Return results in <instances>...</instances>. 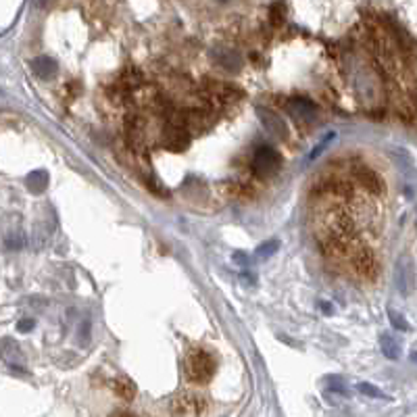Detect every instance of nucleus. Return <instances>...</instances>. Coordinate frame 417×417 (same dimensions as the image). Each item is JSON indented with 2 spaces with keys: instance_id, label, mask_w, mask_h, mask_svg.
Segmentation results:
<instances>
[{
  "instance_id": "obj_24",
  "label": "nucleus",
  "mask_w": 417,
  "mask_h": 417,
  "mask_svg": "<svg viewBox=\"0 0 417 417\" xmlns=\"http://www.w3.org/2000/svg\"><path fill=\"white\" fill-rule=\"evenodd\" d=\"M234 261H236V263H240V265H247V263H249V257H247V255H242V253H236V255H234Z\"/></svg>"
},
{
  "instance_id": "obj_18",
  "label": "nucleus",
  "mask_w": 417,
  "mask_h": 417,
  "mask_svg": "<svg viewBox=\"0 0 417 417\" xmlns=\"http://www.w3.org/2000/svg\"><path fill=\"white\" fill-rule=\"evenodd\" d=\"M388 319H390V323H392L394 330H398V332H407V330H409L407 319H405L400 313H396L394 309H388Z\"/></svg>"
},
{
  "instance_id": "obj_26",
  "label": "nucleus",
  "mask_w": 417,
  "mask_h": 417,
  "mask_svg": "<svg viewBox=\"0 0 417 417\" xmlns=\"http://www.w3.org/2000/svg\"><path fill=\"white\" fill-rule=\"evenodd\" d=\"M411 359H413V361H417V353H413V355H411Z\"/></svg>"
},
{
  "instance_id": "obj_7",
  "label": "nucleus",
  "mask_w": 417,
  "mask_h": 417,
  "mask_svg": "<svg viewBox=\"0 0 417 417\" xmlns=\"http://www.w3.org/2000/svg\"><path fill=\"white\" fill-rule=\"evenodd\" d=\"M171 413H175V415H198V413H202V400L196 398L194 394H181L173 400Z\"/></svg>"
},
{
  "instance_id": "obj_19",
  "label": "nucleus",
  "mask_w": 417,
  "mask_h": 417,
  "mask_svg": "<svg viewBox=\"0 0 417 417\" xmlns=\"http://www.w3.org/2000/svg\"><path fill=\"white\" fill-rule=\"evenodd\" d=\"M123 84L127 86V88H138L140 86V82H142V76H140V71L138 69H125V73H123Z\"/></svg>"
},
{
  "instance_id": "obj_15",
  "label": "nucleus",
  "mask_w": 417,
  "mask_h": 417,
  "mask_svg": "<svg viewBox=\"0 0 417 417\" xmlns=\"http://www.w3.org/2000/svg\"><path fill=\"white\" fill-rule=\"evenodd\" d=\"M284 17H286V7H284L282 0H276V3L269 7V19L274 26H280L284 21Z\"/></svg>"
},
{
  "instance_id": "obj_27",
  "label": "nucleus",
  "mask_w": 417,
  "mask_h": 417,
  "mask_svg": "<svg viewBox=\"0 0 417 417\" xmlns=\"http://www.w3.org/2000/svg\"><path fill=\"white\" fill-rule=\"evenodd\" d=\"M222 3H228V0H222Z\"/></svg>"
},
{
  "instance_id": "obj_21",
  "label": "nucleus",
  "mask_w": 417,
  "mask_h": 417,
  "mask_svg": "<svg viewBox=\"0 0 417 417\" xmlns=\"http://www.w3.org/2000/svg\"><path fill=\"white\" fill-rule=\"evenodd\" d=\"M332 140H336V132H330V134H326V138H323V140H321V142H319V144H317V146L313 148V152L309 154V161L317 159V157L321 154V150H323V148H326V146H328V144H330Z\"/></svg>"
},
{
  "instance_id": "obj_12",
  "label": "nucleus",
  "mask_w": 417,
  "mask_h": 417,
  "mask_svg": "<svg viewBox=\"0 0 417 417\" xmlns=\"http://www.w3.org/2000/svg\"><path fill=\"white\" fill-rule=\"evenodd\" d=\"M28 190L32 194H42L48 188V173L44 169H34L28 177H26Z\"/></svg>"
},
{
  "instance_id": "obj_25",
  "label": "nucleus",
  "mask_w": 417,
  "mask_h": 417,
  "mask_svg": "<svg viewBox=\"0 0 417 417\" xmlns=\"http://www.w3.org/2000/svg\"><path fill=\"white\" fill-rule=\"evenodd\" d=\"M319 307H321V309H323V313H328V315H330V313H332V307H330V305H328V303H326V301H323V303H319Z\"/></svg>"
},
{
  "instance_id": "obj_16",
  "label": "nucleus",
  "mask_w": 417,
  "mask_h": 417,
  "mask_svg": "<svg viewBox=\"0 0 417 417\" xmlns=\"http://www.w3.org/2000/svg\"><path fill=\"white\" fill-rule=\"evenodd\" d=\"M357 390H359L361 394H365V396H371V398H390L388 394H384L380 388H375V386L369 384V382H361V384H357Z\"/></svg>"
},
{
  "instance_id": "obj_14",
  "label": "nucleus",
  "mask_w": 417,
  "mask_h": 417,
  "mask_svg": "<svg viewBox=\"0 0 417 417\" xmlns=\"http://www.w3.org/2000/svg\"><path fill=\"white\" fill-rule=\"evenodd\" d=\"M115 392L123 398V400H132L136 396V384L127 378H121L115 382Z\"/></svg>"
},
{
  "instance_id": "obj_22",
  "label": "nucleus",
  "mask_w": 417,
  "mask_h": 417,
  "mask_svg": "<svg viewBox=\"0 0 417 417\" xmlns=\"http://www.w3.org/2000/svg\"><path fill=\"white\" fill-rule=\"evenodd\" d=\"M5 247L9 249V251H17V249H24V238L21 236H7V240H5Z\"/></svg>"
},
{
  "instance_id": "obj_17",
  "label": "nucleus",
  "mask_w": 417,
  "mask_h": 417,
  "mask_svg": "<svg viewBox=\"0 0 417 417\" xmlns=\"http://www.w3.org/2000/svg\"><path fill=\"white\" fill-rule=\"evenodd\" d=\"M278 251H280V242H278V240H267V242H263V245L257 249V257H259V259H265V257L276 255Z\"/></svg>"
},
{
  "instance_id": "obj_5",
  "label": "nucleus",
  "mask_w": 417,
  "mask_h": 417,
  "mask_svg": "<svg viewBox=\"0 0 417 417\" xmlns=\"http://www.w3.org/2000/svg\"><path fill=\"white\" fill-rule=\"evenodd\" d=\"M396 286H398L400 294H411V290L415 286L413 261L409 257H400L398 263H396Z\"/></svg>"
},
{
  "instance_id": "obj_1",
  "label": "nucleus",
  "mask_w": 417,
  "mask_h": 417,
  "mask_svg": "<svg viewBox=\"0 0 417 417\" xmlns=\"http://www.w3.org/2000/svg\"><path fill=\"white\" fill-rule=\"evenodd\" d=\"M186 367L194 382H208L215 373V361L204 351H192L186 359Z\"/></svg>"
},
{
  "instance_id": "obj_3",
  "label": "nucleus",
  "mask_w": 417,
  "mask_h": 417,
  "mask_svg": "<svg viewBox=\"0 0 417 417\" xmlns=\"http://www.w3.org/2000/svg\"><path fill=\"white\" fill-rule=\"evenodd\" d=\"M163 146L167 150H173V152H181L190 146V134L184 130V125H175V123H169L165 130H163Z\"/></svg>"
},
{
  "instance_id": "obj_6",
  "label": "nucleus",
  "mask_w": 417,
  "mask_h": 417,
  "mask_svg": "<svg viewBox=\"0 0 417 417\" xmlns=\"http://www.w3.org/2000/svg\"><path fill=\"white\" fill-rule=\"evenodd\" d=\"M355 177H357V181L363 186V188H367L369 192H373V194H380L382 190H384V179L378 175V171H373L371 167H357L355 169Z\"/></svg>"
},
{
  "instance_id": "obj_4",
  "label": "nucleus",
  "mask_w": 417,
  "mask_h": 417,
  "mask_svg": "<svg viewBox=\"0 0 417 417\" xmlns=\"http://www.w3.org/2000/svg\"><path fill=\"white\" fill-rule=\"evenodd\" d=\"M257 115H259L263 127H265L272 136H276V138H286V136H288L286 121H284L276 111L265 109V107H259V109H257Z\"/></svg>"
},
{
  "instance_id": "obj_13",
  "label": "nucleus",
  "mask_w": 417,
  "mask_h": 417,
  "mask_svg": "<svg viewBox=\"0 0 417 417\" xmlns=\"http://www.w3.org/2000/svg\"><path fill=\"white\" fill-rule=\"evenodd\" d=\"M380 346H382V353H384V357H388V359H398V355H400V346H398V342L394 340V336H390V334H382L380 336Z\"/></svg>"
},
{
  "instance_id": "obj_2",
  "label": "nucleus",
  "mask_w": 417,
  "mask_h": 417,
  "mask_svg": "<svg viewBox=\"0 0 417 417\" xmlns=\"http://www.w3.org/2000/svg\"><path fill=\"white\" fill-rule=\"evenodd\" d=\"M282 165V157L276 148L272 146H259L255 150V157H253V169L257 175L261 177H267V175H274Z\"/></svg>"
},
{
  "instance_id": "obj_11",
  "label": "nucleus",
  "mask_w": 417,
  "mask_h": 417,
  "mask_svg": "<svg viewBox=\"0 0 417 417\" xmlns=\"http://www.w3.org/2000/svg\"><path fill=\"white\" fill-rule=\"evenodd\" d=\"M355 267L359 269L361 276H365L367 280H373L378 276V263H375V257L373 253L369 251H361L355 259Z\"/></svg>"
},
{
  "instance_id": "obj_20",
  "label": "nucleus",
  "mask_w": 417,
  "mask_h": 417,
  "mask_svg": "<svg viewBox=\"0 0 417 417\" xmlns=\"http://www.w3.org/2000/svg\"><path fill=\"white\" fill-rule=\"evenodd\" d=\"M146 186H148V190H150L152 194H157V196H163V198L169 196V190L163 188V184H161L159 179H154V177H148V179H146Z\"/></svg>"
},
{
  "instance_id": "obj_9",
  "label": "nucleus",
  "mask_w": 417,
  "mask_h": 417,
  "mask_svg": "<svg viewBox=\"0 0 417 417\" xmlns=\"http://www.w3.org/2000/svg\"><path fill=\"white\" fill-rule=\"evenodd\" d=\"M213 59H215V63H218L222 69H226V71H240V67H242V57H240L236 51L220 48V51H215Z\"/></svg>"
},
{
  "instance_id": "obj_10",
  "label": "nucleus",
  "mask_w": 417,
  "mask_h": 417,
  "mask_svg": "<svg viewBox=\"0 0 417 417\" xmlns=\"http://www.w3.org/2000/svg\"><path fill=\"white\" fill-rule=\"evenodd\" d=\"M32 69H34V73H36L40 80H53V78L59 73V65H57V61L51 59V57H36V59L32 61Z\"/></svg>"
},
{
  "instance_id": "obj_8",
  "label": "nucleus",
  "mask_w": 417,
  "mask_h": 417,
  "mask_svg": "<svg viewBox=\"0 0 417 417\" xmlns=\"http://www.w3.org/2000/svg\"><path fill=\"white\" fill-rule=\"evenodd\" d=\"M288 111H290L292 117L303 119V121H313L315 115H317V107L309 98H292L288 103Z\"/></svg>"
},
{
  "instance_id": "obj_23",
  "label": "nucleus",
  "mask_w": 417,
  "mask_h": 417,
  "mask_svg": "<svg viewBox=\"0 0 417 417\" xmlns=\"http://www.w3.org/2000/svg\"><path fill=\"white\" fill-rule=\"evenodd\" d=\"M36 328V321L34 319H21L19 323H17V332H21V334H26V332H32Z\"/></svg>"
}]
</instances>
